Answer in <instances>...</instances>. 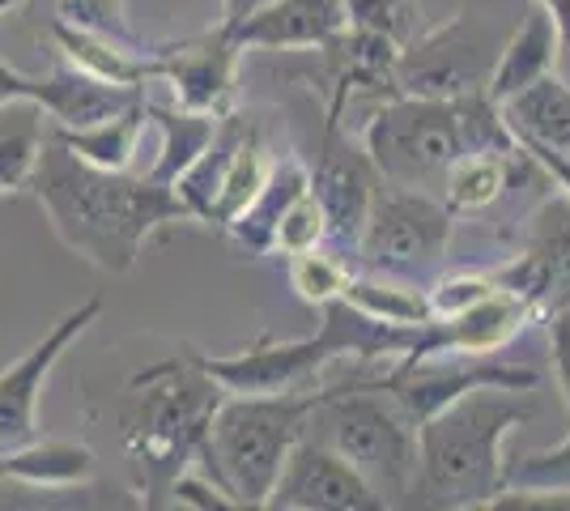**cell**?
I'll list each match as a JSON object with an SVG mask.
<instances>
[{"label": "cell", "instance_id": "38", "mask_svg": "<svg viewBox=\"0 0 570 511\" xmlns=\"http://www.w3.org/2000/svg\"><path fill=\"white\" fill-rule=\"evenodd\" d=\"M217 4H222V30H235L238 22H243V18H252V13H256V9H261V4H268V0H217Z\"/></svg>", "mask_w": 570, "mask_h": 511}, {"label": "cell", "instance_id": "32", "mask_svg": "<svg viewBox=\"0 0 570 511\" xmlns=\"http://www.w3.org/2000/svg\"><path fill=\"white\" fill-rule=\"evenodd\" d=\"M507 487H558L570 490V435L546 452H528L507 464Z\"/></svg>", "mask_w": 570, "mask_h": 511}, {"label": "cell", "instance_id": "16", "mask_svg": "<svg viewBox=\"0 0 570 511\" xmlns=\"http://www.w3.org/2000/svg\"><path fill=\"white\" fill-rule=\"evenodd\" d=\"M350 26L345 0H268L252 18H243L230 35L238 51H289V48H324Z\"/></svg>", "mask_w": 570, "mask_h": 511}, {"label": "cell", "instance_id": "3", "mask_svg": "<svg viewBox=\"0 0 570 511\" xmlns=\"http://www.w3.org/2000/svg\"><path fill=\"white\" fill-rule=\"evenodd\" d=\"M532 417L515 389H473L417 422V508H485L507 487V435Z\"/></svg>", "mask_w": 570, "mask_h": 511}, {"label": "cell", "instance_id": "25", "mask_svg": "<svg viewBox=\"0 0 570 511\" xmlns=\"http://www.w3.org/2000/svg\"><path fill=\"white\" fill-rule=\"evenodd\" d=\"M341 303H350L354 312H362L375 324H387V328H422L426 320H434L430 312V294L426 286H413V282H396V277H345V291H341Z\"/></svg>", "mask_w": 570, "mask_h": 511}, {"label": "cell", "instance_id": "12", "mask_svg": "<svg viewBox=\"0 0 570 511\" xmlns=\"http://www.w3.org/2000/svg\"><path fill=\"white\" fill-rule=\"evenodd\" d=\"M273 511H383L375 487L328 443L303 435L268 494Z\"/></svg>", "mask_w": 570, "mask_h": 511}, {"label": "cell", "instance_id": "30", "mask_svg": "<svg viewBox=\"0 0 570 511\" xmlns=\"http://www.w3.org/2000/svg\"><path fill=\"white\" fill-rule=\"evenodd\" d=\"M345 18L357 30H375L392 43H409L422 35V4L417 0H345Z\"/></svg>", "mask_w": 570, "mask_h": 511}, {"label": "cell", "instance_id": "4", "mask_svg": "<svg viewBox=\"0 0 570 511\" xmlns=\"http://www.w3.org/2000/svg\"><path fill=\"white\" fill-rule=\"evenodd\" d=\"M515 137L485 95L473 98H409L396 95L371 116L362 149L383 184L439 188L443 175L476 149H511Z\"/></svg>", "mask_w": 570, "mask_h": 511}, {"label": "cell", "instance_id": "15", "mask_svg": "<svg viewBox=\"0 0 570 511\" xmlns=\"http://www.w3.org/2000/svg\"><path fill=\"white\" fill-rule=\"evenodd\" d=\"M243 51L230 43V35L217 26L200 39L154 48L158 81L175 90V102L200 111V116H226L235 102V69Z\"/></svg>", "mask_w": 570, "mask_h": 511}, {"label": "cell", "instance_id": "29", "mask_svg": "<svg viewBox=\"0 0 570 511\" xmlns=\"http://www.w3.org/2000/svg\"><path fill=\"white\" fill-rule=\"evenodd\" d=\"M328 244V222H324V209L311 193V184L303 193L289 196L282 214H277V226H273V239H268V252H282V256H294V252H307V247Z\"/></svg>", "mask_w": 570, "mask_h": 511}, {"label": "cell", "instance_id": "36", "mask_svg": "<svg viewBox=\"0 0 570 511\" xmlns=\"http://www.w3.org/2000/svg\"><path fill=\"white\" fill-rule=\"evenodd\" d=\"M553 18V30H558V69L553 73L570 81V0H541Z\"/></svg>", "mask_w": 570, "mask_h": 511}, {"label": "cell", "instance_id": "39", "mask_svg": "<svg viewBox=\"0 0 570 511\" xmlns=\"http://www.w3.org/2000/svg\"><path fill=\"white\" fill-rule=\"evenodd\" d=\"M4 490H9V482H4V478H0V503H4Z\"/></svg>", "mask_w": 570, "mask_h": 511}, {"label": "cell", "instance_id": "35", "mask_svg": "<svg viewBox=\"0 0 570 511\" xmlns=\"http://www.w3.org/2000/svg\"><path fill=\"white\" fill-rule=\"evenodd\" d=\"M515 146H520L523 154H528V158H532V163L546 170L549 179L570 196V158H562V154H553V149H546V146H532V141H515Z\"/></svg>", "mask_w": 570, "mask_h": 511}, {"label": "cell", "instance_id": "22", "mask_svg": "<svg viewBox=\"0 0 570 511\" xmlns=\"http://www.w3.org/2000/svg\"><path fill=\"white\" fill-rule=\"evenodd\" d=\"M502 124L511 128L515 141H532L553 154L570 158V81L558 73H546L528 90L507 98L499 107Z\"/></svg>", "mask_w": 570, "mask_h": 511}, {"label": "cell", "instance_id": "37", "mask_svg": "<svg viewBox=\"0 0 570 511\" xmlns=\"http://www.w3.org/2000/svg\"><path fill=\"white\" fill-rule=\"evenodd\" d=\"M35 90H39V77L13 69L9 60H0V107L4 102H18V98H30L35 102Z\"/></svg>", "mask_w": 570, "mask_h": 511}, {"label": "cell", "instance_id": "5", "mask_svg": "<svg viewBox=\"0 0 570 511\" xmlns=\"http://www.w3.org/2000/svg\"><path fill=\"white\" fill-rule=\"evenodd\" d=\"M315 392H226L196 461L235 508H268L289 448L307 431Z\"/></svg>", "mask_w": 570, "mask_h": 511}, {"label": "cell", "instance_id": "11", "mask_svg": "<svg viewBox=\"0 0 570 511\" xmlns=\"http://www.w3.org/2000/svg\"><path fill=\"white\" fill-rule=\"evenodd\" d=\"M499 291L523 298L537 316L570 298V196L558 193L532 214L523 247L490 273Z\"/></svg>", "mask_w": 570, "mask_h": 511}, {"label": "cell", "instance_id": "2", "mask_svg": "<svg viewBox=\"0 0 570 511\" xmlns=\"http://www.w3.org/2000/svg\"><path fill=\"white\" fill-rule=\"evenodd\" d=\"M226 389L217 384L196 354H175L137 371L119 392V439L128 469L137 478L145 508H167L175 482L200 456L209 417Z\"/></svg>", "mask_w": 570, "mask_h": 511}, {"label": "cell", "instance_id": "19", "mask_svg": "<svg viewBox=\"0 0 570 511\" xmlns=\"http://www.w3.org/2000/svg\"><path fill=\"white\" fill-rule=\"evenodd\" d=\"M98 473V456L72 439H26L0 456V478L26 490H77L90 487Z\"/></svg>", "mask_w": 570, "mask_h": 511}, {"label": "cell", "instance_id": "27", "mask_svg": "<svg viewBox=\"0 0 570 511\" xmlns=\"http://www.w3.org/2000/svg\"><path fill=\"white\" fill-rule=\"evenodd\" d=\"M145 120L154 124L158 137H163L158 163L145 175H154L158 184L175 188V179L200 158V149L209 146V137H214L222 116H200V111H188V107H154V102H145Z\"/></svg>", "mask_w": 570, "mask_h": 511}, {"label": "cell", "instance_id": "34", "mask_svg": "<svg viewBox=\"0 0 570 511\" xmlns=\"http://www.w3.org/2000/svg\"><path fill=\"white\" fill-rule=\"evenodd\" d=\"M546 316V328H549V358H553V384L562 392V401H567L570 410V298L567 303H553L541 312Z\"/></svg>", "mask_w": 570, "mask_h": 511}, {"label": "cell", "instance_id": "28", "mask_svg": "<svg viewBox=\"0 0 570 511\" xmlns=\"http://www.w3.org/2000/svg\"><path fill=\"white\" fill-rule=\"evenodd\" d=\"M345 277H350L345 261H341L336 252H324V244L289 256V286H294V294H298L307 307H324V303L341 298Z\"/></svg>", "mask_w": 570, "mask_h": 511}, {"label": "cell", "instance_id": "33", "mask_svg": "<svg viewBox=\"0 0 570 511\" xmlns=\"http://www.w3.org/2000/svg\"><path fill=\"white\" fill-rule=\"evenodd\" d=\"M494 291L499 286L490 282V273H455V277H443V282H430L426 286L434 316H455V312L473 307L481 298H490Z\"/></svg>", "mask_w": 570, "mask_h": 511}, {"label": "cell", "instance_id": "1", "mask_svg": "<svg viewBox=\"0 0 570 511\" xmlns=\"http://www.w3.org/2000/svg\"><path fill=\"white\" fill-rule=\"evenodd\" d=\"M43 205L56 239L102 273H132L145 244L163 230L191 222L188 205L170 184L132 170H102L81 163L60 141H43L26 184Z\"/></svg>", "mask_w": 570, "mask_h": 511}, {"label": "cell", "instance_id": "20", "mask_svg": "<svg viewBox=\"0 0 570 511\" xmlns=\"http://www.w3.org/2000/svg\"><path fill=\"white\" fill-rule=\"evenodd\" d=\"M56 48L60 60H69L72 69L98 77V81H111V86H128V90H145L149 81H158V65H154V48L145 43H119L95 30H81V26L56 22Z\"/></svg>", "mask_w": 570, "mask_h": 511}, {"label": "cell", "instance_id": "13", "mask_svg": "<svg viewBox=\"0 0 570 511\" xmlns=\"http://www.w3.org/2000/svg\"><path fill=\"white\" fill-rule=\"evenodd\" d=\"M307 184L320 209H324V222H328V239L341 247H357V235L366 226V214H371V200L380 193V170L371 167L366 149L350 146L341 137V124L328 120V132H324V146L315 154V163L307 167Z\"/></svg>", "mask_w": 570, "mask_h": 511}, {"label": "cell", "instance_id": "6", "mask_svg": "<svg viewBox=\"0 0 570 511\" xmlns=\"http://www.w3.org/2000/svg\"><path fill=\"white\" fill-rule=\"evenodd\" d=\"M303 435L328 443L375 487L383 508L413 499L417 482V417L383 389L315 392Z\"/></svg>", "mask_w": 570, "mask_h": 511}, {"label": "cell", "instance_id": "10", "mask_svg": "<svg viewBox=\"0 0 570 511\" xmlns=\"http://www.w3.org/2000/svg\"><path fill=\"white\" fill-rule=\"evenodd\" d=\"M98 316H102V298H81L72 312H65L26 350L18 363L0 371V456L39 435V396L48 389L51 371L69 354L72 341L86 337V328Z\"/></svg>", "mask_w": 570, "mask_h": 511}, {"label": "cell", "instance_id": "9", "mask_svg": "<svg viewBox=\"0 0 570 511\" xmlns=\"http://www.w3.org/2000/svg\"><path fill=\"white\" fill-rule=\"evenodd\" d=\"M502 48V43H499ZM499 48L473 13H455L439 26H422L396 60V95L409 98H473L485 95Z\"/></svg>", "mask_w": 570, "mask_h": 511}, {"label": "cell", "instance_id": "7", "mask_svg": "<svg viewBox=\"0 0 570 511\" xmlns=\"http://www.w3.org/2000/svg\"><path fill=\"white\" fill-rule=\"evenodd\" d=\"M448 247H452V209L439 196L380 184L354 252L371 273L430 286V277L448 261Z\"/></svg>", "mask_w": 570, "mask_h": 511}, {"label": "cell", "instance_id": "26", "mask_svg": "<svg viewBox=\"0 0 570 511\" xmlns=\"http://www.w3.org/2000/svg\"><path fill=\"white\" fill-rule=\"evenodd\" d=\"M48 141V116L39 102L18 98L0 107V196L22 193Z\"/></svg>", "mask_w": 570, "mask_h": 511}, {"label": "cell", "instance_id": "31", "mask_svg": "<svg viewBox=\"0 0 570 511\" xmlns=\"http://www.w3.org/2000/svg\"><path fill=\"white\" fill-rule=\"evenodd\" d=\"M51 4H56V22L81 26L119 43H137L132 26L124 18V0H51Z\"/></svg>", "mask_w": 570, "mask_h": 511}, {"label": "cell", "instance_id": "21", "mask_svg": "<svg viewBox=\"0 0 570 511\" xmlns=\"http://www.w3.org/2000/svg\"><path fill=\"white\" fill-rule=\"evenodd\" d=\"M145 90H128V86H111V81H98V77L72 69L69 60H60L48 77H39V90L35 102L43 107V116L60 128H81V124L107 120L124 111L128 102H137Z\"/></svg>", "mask_w": 570, "mask_h": 511}, {"label": "cell", "instance_id": "8", "mask_svg": "<svg viewBox=\"0 0 570 511\" xmlns=\"http://www.w3.org/2000/svg\"><path fill=\"white\" fill-rule=\"evenodd\" d=\"M273 167L277 158L268 154L261 124L226 111L217 120L209 146L200 149V158L175 179V193L188 205L191 222H209L226 230L261 196Z\"/></svg>", "mask_w": 570, "mask_h": 511}, {"label": "cell", "instance_id": "18", "mask_svg": "<svg viewBox=\"0 0 570 511\" xmlns=\"http://www.w3.org/2000/svg\"><path fill=\"white\" fill-rule=\"evenodd\" d=\"M324 56H328V77H333V111H328V120L341 124V111L354 95L396 90L401 43L383 39L375 30L345 26L333 43H324Z\"/></svg>", "mask_w": 570, "mask_h": 511}, {"label": "cell", "instance_id": "23", "mask_svg": "<svg viewBox=\"0 0 570 511\" xmlns=\"http://www.w3.org/2000/svg\"><path fill=\"white\" fill-rule=\"evenodd\" d=\"M145 95L137 102H128L124 111L107 116V120L81 124V128H60V124H48V137L60 141L65 149H72L81 163L102 170H132V158L141 149L145 137Z\"/></svg>", "mask_w": 570, "mask_h": 511}, {"label": "cell", "instance_id": "14", "mask_svg": "<svg viewBox=\"0 0 570 511\" xmlns=\"http://www.w3.org/2000/svg\"><path fill=\"white\" fill-rule=\"evenodd\" d=\"M537 312L507 291H494L473 307L455 312V316H434L422 328H413L409 345L401 350V366L430 363L439 354H460V358H476V354H494L507 341L520 333Z\"/></svg>", "mask_w": 570, "mask_h": 511}, {"label": "cell", "instance_id": "24", "mask_svg": "<svg viewBox=\"0 0 570 511\" xmlns=\"http://www.w3.org/2000/svg\"><path fill=\"white\" fill-rule=\"evenodd\" d=\"M528 163V154L520 146L511 149H476V154H464L439 184V200L455 214H481L485 205H494L511 184L520 167Z\"/></svg>", "mask_w": 570, "mask_h": 511}, {"label": "cell", "instance_id": "17", "mask_svg": "<svg viewBox=\"0 0 570 511\" xmlns=\"http://www.w3.org/2000/svg\"><path fill=\"white\" fill-rule=\"evenodd\" d=\"M558 69V30L553 18L541 0H523V13L515 30L502 39L494 69L485 81V98L502 107L507 98H515L520 90H528L532 81H541L546 73Z\"/></svg>", "mask_w": 570, "mask_h": 511}]
</instances>
